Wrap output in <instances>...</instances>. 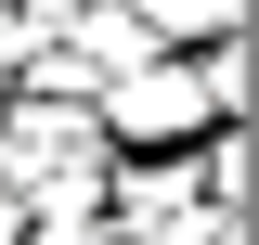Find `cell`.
I'll return each instance as SVG.
<instances>
[{
    "mask_svg": "<svg viewBox=\"0 0 259 245\" xmlns=\"http://www.w3.org/2000/svg\"><path fill=\"white\" fill-rule=\"evenodd\" d=\"M0 245H13V194H0Z\"/></svg>",
    "mask_w": 259,
    "mask_h": 245,
    "instance_id": "cell-2",
    "label": "cell"
},
{
    "mask_svg": "<svg viewBox=\"0 0 259 245\" xmlns=\"http://www.w3.org/2000/svg\"><path fill=\"white\" fill-rule=\"evenodd\" d=\"M91 155H104V129H91V103H13V194H65V181H91Z\"/></svg>",
    "mask_w": 259,
    "mask_h": 245,
    "instance_id": "cell-1",
    "label": "cell"
}]
</instances>
